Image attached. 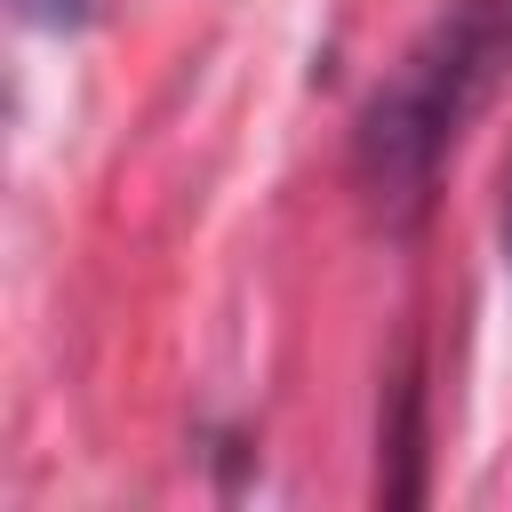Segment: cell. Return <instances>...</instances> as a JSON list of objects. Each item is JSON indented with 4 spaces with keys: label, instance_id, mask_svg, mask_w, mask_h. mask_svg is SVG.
Segmentation results:
<instances>
[{
    "label": "cell",
    "instance_id": "6da1fadb",
    "mask_svg": "<svg viewBox=\"0 0 512 512\" xmlns=\"http://www.w3.org/2000/svg\"><path fill=\"white\" fill-rule=\"evenodd\" d=\"M512 80V0H448L352 120V184L384 224H424L464 128Z\"/></svg>",
    "mask_w": 512,
    "mask_h": 512
},
{
    "label": "cell",
    "instance_id": "7a4b0ae2",
    "mask_svg": "<svg viewBox=\"0 0 512 512\" xmlns=\"http://www.w3.org/2000/svg\"><path fill=\"white\" fill-rule=\"evenodd\" d=\"M376 496L384 504H416L424 496V376H416V360L392 376L384 448H376Z\"/></svg>",
    "mask_w": 512,
    "mask_h": 512
},
{
    "label": "cell",
    "instance_id": "3957f363",
    "mask_svg": "<svg viewBox=\"0 0 512 512\" xmlns=\"http://www.w3.org/2000/svg\"><path fill=\"white\" fill-rule=\"evenodd\" d=\"M32 32H88V24H104V8L112 0H8Z\"/></svg>",
    "mask_w": 512,
    "mask_h": 512
},
{
    "label": "cell",
    "instance_id": "277c9868",
    "mask_svg": "<svg viewBox=\"0 0 512 512\" xmlns=\"http://www.w3.org/2000/svg\"><path fill=\"white\" fill-rule=\"evenodd\" d=\"M504 264H512V184H504Z\"/></svg>",
    "mask_w": 512,
    "mask_h": 512
}]
</instances>
